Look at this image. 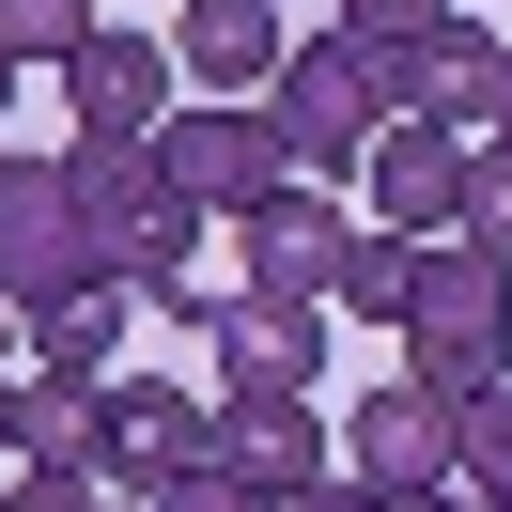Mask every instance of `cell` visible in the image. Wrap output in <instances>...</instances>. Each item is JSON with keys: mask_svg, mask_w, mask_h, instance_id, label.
I'll return each mask as SVG.
<instances>
[{"mask_svg": "<svg viewBox=\"0 0 512 512\" xmlns=\"http://www.w3.org/2000/svg\"><path fill=\"white\" fill-rule=\"evenodd\" d=\"M264 125H280L295 187H342V171L404 125V47H357L342 16H326V32H295V63L264 78Z\"/></svg>", "mask_w": 512, "mask_h": 512, "instance_id": "6da1fadb", "label": "cell"}, {"mask_svg": "<svg viewBox=\"0 0 512 512\" xmlns=\"http://www.w3.org/2000/svg\"><path fill=\"white\" fill-rule=\"evenodd\" d=\"M404 373H435V388H497V373H512V264H497V249H466V233H435V249H419Z\"/></svg>", "mask_w": 512, "mask_h": 512, "instance_id": "7a4b0ae2", "label": "cell"}, {"mask_svg": "<svg viewBox=\"0 0 512 512\" xmlns=\"http://www.w3.org/2000/svg\"><path fill=\"white\" fill-rule=\"evenodd\" d=\"M78 280H109V249H94V218H78L63 156H16V140H0V295H16V326H32L47 295H78Z\"/></svg>", "mask_w": 512, "mask_h": 512, "instance_id": "3957f363", "label": "cell"}, {"mask_svg": "<svg viewBox=\"0 0 512 512\" xmlns=\"http://www.w3.org/2000/svg\"><path fill=\"white\" fill-rule=\"evenodd\" d=\"M156 156H171V202L187 218H249L264 187H295V156H280V125H264V94H202V109H171L156 125Z\"/></svg>", "mask_w": 512, "mask_h": 512, "instance_id": "277c9868", "label": "cell"}, {"mask_svg": "<svg viewBox=\"0 0 512 512\" xmlns=\"http://www.w3.org/2000/svg\"><path fill=\"white\" fill-rule=\"evenodd\" d=\"M202 466H233L249 497H295V481L342 466V435H326L311 388H202Z\"/></svg>", "mask_w": 512, "mask_h": 512, "instance_id": "5b68a950", "label": "cell"}, {"mask_svg": "<svg viewBox=\"0 0 512 512\" xmlns=\"http://www.w3.org/2000/svg\"><path fill=\"white\" fill-rule=\"evenodd\" d=\"M450 450H466V388H435V373L357 388V419H342V466L373 481V497H435V481H450Z\"/></svg>", "mask_w": 512, "mask_h": 512, "instance_id": "8992f818", "label": "cell"}, {"mask_svg": "<svg viewBox=\"0 0 512 512\" xmlns=\"http://www.w3.org/2000/svg\"><path fill=\"white\" fill-rule=\"evenodd\" d=\"M342 249H357V218H342V187H264L249 218H233V264H249V280L233 295H342Z\"/></svg>", "mask_w": 512, "mask_h": 512, "instance_id": "52a82bcc", "label": "cell"}, {"mask_svg": "<svg viewBox=\"0 0 512 512\" xmlns=\"http://www.w3.org/2000/svg\"><path fill=\"white\" fill-rule=\"evenodd\" d=\"M187 466H202V388L109 373V450H94V481H109V497H140V512H156V497H171Z\"/></svg>", "mask_w": 512, "mask_h": 512, "instance_id": "ba28073f", "label": "cell"}, {"mask_svg": "<svg viewBox=\"0 0 512 512\" xmlns=\"http://www.w3.org/2000/svg\"><path fill=\"white\" fill-rule=\"evenodd\" d=\"M497 78H512V32H481V16H435V32L404 47V125L497 140Z\"/></svg>", "mask_w": 512, "mask_h": 512, "instance_id": "9c48e42d", "label": "cell"}, {"mask_svg": "<svg viewBox=\"0 0 512 512\" xmlns=\"http://www.w3.org/2000/svg\"><path fill=\"white\" fill-rule=\"evenodd\" d=\"M63 109H78V140H156V125H171V47L109 16V32L63 63Z\"/></svg>", "mask_w": 512, "mask_h": 512, "instance_id": "30bf717a", "label": "cell"}, {"mask_svg": "<svg viewBox=\"0 0 512 512\" xmlns=\"http://www.w3.org/2000/svg\"><path fill=\"white\" fill-rule=\"evenodd\" d=\"M466 156L481 140H450V125H388L373 156H357L373 171V233H419V249H435V233L466 218Z\"/></svg>", "mask_w": 512, "mask_h": 512, "instance_id": "8fae6325", "label": "cell"}, {"mask_svg": "<svg viewBox=\"0 0 512 512\" xmlns=\"http://www.w3.org/2000/svg\"><path fill=\"white\" fill-rule=\"evenodd\" d=\"M280 63H295L280 0H187V16H171V78H202V94H264Z\"/></svg>", "mask_w": 512, "mask_h": 512, "instance_id": "7c38bea8", "label": "cell"}, {"mask_svg": "<svg viewBox=\"0 0 512 512\" xmlns=\"http://www.w3.org/2000/svg\"><path fill=\"white\" fill-rule=\"evenodd\" d=\"M202 357H218V388H326V311L311 295H233Z\"/></svg>", "mask_w": 512, "mask_h": 512, "instance_id": "4fadbf2b", "label": "cell"}, {"mask_svg": "<svg viewBox=\"0 0 512 512\" xmlns=\"http://www.w3.org/2000/svg\"><path fill=\"white\" fill-rule=\"evenodd\" d=\"M109 450V388L94 373H16V419H0V466H78Z\"/></svg>", "mask_w": 512, "mask_h": 512, "instance_id": "5bb4252c", "label": "cell"}, {"mask_svg": "<svg viewBox=\"0 0 512 512\" xmlns=\"http://www.w3.org/2000/svg\"><path fill=\"white\" fill-rule=\"evenodd\" d=\"M63 187H78V218H94V249H109V264H125V233H140V218H171V156H156V140H78Z\"/></svg>", "mask_w": 512, "mask_h": 512, "instance_id": "9a60e30c", "label": "cell"}, {"mask_svg": "<svg viewBox=\"0 0 512 512\" xmlns=\"http://www.w3.org/2000/svg\"><path fill=\"white\" fill-rule=\"evenodd\" d=\"M125 311H140L125 280H78V295H47L16 342H32V373H94V388H109V373H125Z\"/></svg>", "mask_w": 512, "mask_h": 512, "instance_id": "2e32d148", "label": "cell"}, {"mask_svg": "<svg viewBox=\"0 0 512 512\" xmlns=\"http://www.w3.org/2000/svg\"><path fill=\"white\" fill-rule=\"evenodd\" d=\"M94 32H109V0H0V63H16V78H32V63L63 78Z\"/></svg>", "mask_w": 512, "mask_h": 512, "instance_id": "e0dca14e", "label": "cell"}, {"mask_svg": "<svg viewBox=\"0 0 512 512\" xmlns=\"http://www.w3.org/2000/svg\"><path fill=\"white\" fill-rule=\"evenodd\" d=\"M404 295H419V233H357V249H342V295H326V311H357V326H404Z\"/></svg>", "mask_w": 512, "mask_h": 512, "instance_id": "ac0fdd59", "label": "cell"}, {"mask_svg": "<svg viewBox=\"0 0 512 512\" xmlns=\"http://www.w3.org/2000/svg\"><path fill=\"white\" fill-rule=\"evenodd\" d=\"M125 295H140L156 326H187V342H218V311H233V280H218V264H156V280H125Z\"/></svg>", "mask_w": 512, "mask_h": 512, "instance_id": "d6986e66", "label": "cell"}, {"mask_svg": "<svg viewBox=\"0 0 512 512\" xmlns=\"http://www.w3.org/2000/svg\"><path fill=\"white\" fill-rule=\"evenodd\" d=\"M450 233L512 264V140H481V156H466V218H450Z\"/></svg>", "mask_w": 512, "mask_h": 512, "instance_id": "ffe728a7", "label": "cell"}, {"mask_svg": "<svg viewBox=\"0 0 512 512\" xmlns=\"http://www.w3.org/2000/svg\"><path fill=\"white\" fill-rule=\"evenodd\" d=\"M435 16H466V0H342V32H357V47H419Z\"/></svg>", "mask_w": 512, "mask_h": 512, "instance_id": "44dd1931", "label": "cell"}, {"mask_svg": "<svg viewBox=\"0 0 512 512\" xmlns=\"http://www.w3.org/2000/svg\"><path fill=\"white\" fill-rule=\"evenodd\" d=\"M0 512H109V481H78V466H16V481H0Z\"/></svg>", "mask_w": 512, "mask_h": 512, "instance_id": "7402d4cb", "label": "cell"}, {"mask_svg": "<svg viewBox=\"0 0 512 512\" xmlns=\"http://www.w3.org/2000/svg\"><path fill=\"white\" fill-rule=\"evenodd\" d=\"M156 512H280V497H249V481H233V466H187V481H171Z\"/></svg>", "mask_w": 512, "mask_h": 512, "instance_id": "603a6c76", "label": "cell"}, {"mask_svg": "<svg viewBox=\"0 0 512 512\" xmlns=\"http://www.w3.org/2000/svg\"><path fill=\"white\" fill-rule=\"evenodd\" d=\"M280 512H388V497H373V481H357V466H326V481H295Z\"/></svg>", "mask_w": 512, "mask_h": 512, "instance_id": "cb8c5ba5", "label": "cell"}, {"mask_svg": "<svg viewBox=\"0 0 512 512\" xmlns=\"http://www.w3.org/2000/svg\"><path fill=\"white\" fill-rule=\"evenodd\" d=\"M388 512H466V497H450V481H435V497H388Z\"/></svg>", "mask_w": 512, "mask_h": 512, "instance_id": "d4e9b609", "label": "cell"}, {"mask_svg": "<svg viewBox=\"0 0 512 512\" xmlns=\"http://www.w3.org/2000/svg\"><path fill=\"white\" fill-rule=\"evenodd\" d=\"M0 419H16V357H0Z\"/></svg>", "mask_w": 512, "mask_h": 512, "instance_id": "484cf974", "label": "cell"}, {"mask_svg": "<svg viewBox=\"0 0 512 512\" xmlns=\"http://www.w3.org/2000/svg\"><path fill=\"white\" fill-rule=\"evenodd\" d=\"M0 357H16V295H0Z\"/></svg>", "mask_w": 512, "mask_h": 512, "instance_id": "4316f807", "label": "cell"}, {"mask_svg": "<svg viewBox=\"0 0 512 512\" xmlns=\"http://www.w3.org/2000/svg\"><path fill=\"white\" fill-rule=\"evenodd\" d=\"M497 140H512V78H497Z\"/></svg>", "mask_w": 512, "mask_h": 512, "instance_id": "83f0119b", "label": "cell"}, {"mask_svg": "<svg viewBox=\"0 0 512 512\" xmlns=\"http://www.w3.org/2000/svg\"><path fill=\"white\" fill-rule=\"evenodd\" d=\"M0 109H16V63H0Z\"/></svg>", "mask_w": 512, "mask_h": 512, "instance_id": "f1b7e54d", "label": "cell"}, {"mask_svg": "<svg viewBox=\"0 0 512 512\" xmlns=\"http://www.w3.org/2000/svg\"><path fill=\"white\" fill-rule=\"evenodd\" d=\"M109 512H140V497H109Z\"/></svg>", "mask_w": 512, "mask_h": 512, "instance_id": "f546056e", "label": "cell"}, {"mask_svg": "<svg viewBox=\"0 0 512 512\" xmlns=\"http://www.w3.org/2000/svg\"><path fill=\"white\" fill-rule=\"evenodd\" d=\"M497 16H512V0H497Z\"/></svg>", "mask_w": 512, "mask_h": 512, "instance_id": "4dcf8cb0", "label": "cell"}, {"mask_svg": "<svg viewBox=\"0 0 512 512\" xmlns=\"http://www.w3.org/2000/svg\"><path fill=\"white\" fill-rule=\"evenodd\" d=\"M280 16H295V0H280Z\"/></svg>", "mask_w": 512, "mask_h": 512, "instance_id": "1f68e13d", "label": "cell"}]
</instances>
